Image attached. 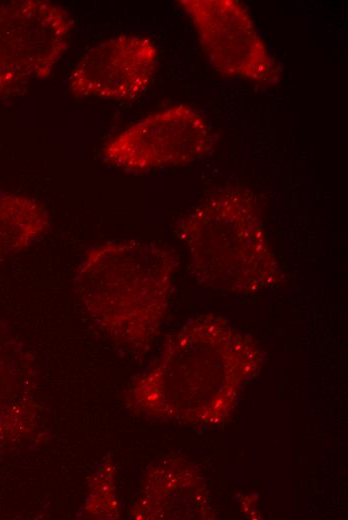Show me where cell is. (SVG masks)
<instances>
[{"label":"cell","mask_w":348,"mask_h":520,"mask_svg":"<svg viewBox=\"0 0 348 520\" xmlns=\"http://www.w3.org/2000/svg\"><path fill=\"white\" fill-rule=\"evenodd\" d=\"M215 137L194 108L179 104L151 113L112 137L104 160L126 171L186 165L209 155Z\"/></svg>","instance_id":"8992f818"},{"label":"cell","mask_w":348,"mask_h":520,"mask_svg":"<svg viewBox=\"0 0 348 520\" xmlns=\"http://www.w3.org/2000/svg\"><path fill=\"white\" fill-rule=\"evenodd\" d=\"M157 65L158 50L151 39L119 35L86 51L73 68L68 87L78 98L132 100L149 87Z\"/></svg>","instance_id":"52a82bcc"},{"label":"cell","mask_w":348,"mask_h":520,"mask_svg":"<svg viewBox=\"0 0 348 520\" xmlns=\"http://www.w3.org/2000/svg\"><path fill=\"white\" fill-rule=\"evenodd\" d=\"M179 267L176 252L140 240L91 247L74 275L90 316L116 341L147 351L165 319Z\"/></svg>","instance_id":"6da1fadb"},{"label":"cell","mask_w":348,"mask_h":520,"mask_svg":"<svg viewBox=\"0 0 348 520\" xmlns=\"http://www.w3.org/2000/svg\"><path fill=\"white\" fill-rule=\"evenodd\" d=\"M49 227L43 203L24 194L0 192V263L27 249Z\"/></svg>","instance_id":"ba28073f"},{"label":"cell","mask_w":348,"mask_h":520,"mask_svg":"<svg viewBox=\"0 0 348 520\" xmlns=\"http://www.w3.org/2000/svg\"><path fill=\"white\" fill-rule=\"evenodd\" d=\"M263 361L264 352L252 336L207 313L188 321L166 342L141 382L145 388H175V416L219 424L229 418Z\"/></svg>","instance_id":"7a4b0ae2"},{"label":"cell","mask_w":348,"mask_h":520,"mask_svg":"<svg viewBox=\"0 0 348 520\" xmlns=\"http://www.w3.org/2000/svg\"><path fill=\"white\" fill-rule=\"evenodd\" d=\"M210 65L221 75L273 87L282 69L248 10L235 0H179Z\"/></svg>","instance_id":"5b68a950"},{"label":"cell","mask_w":348,"mask_h":520,"mask_svg":"<svg viewBox=\"0 0 348 520\" xmlns=\"http://www.w3.org/2000/svg\"><path fill=\"white\" fill-rule=\"evenodd\" d=\"M69 12L44 0L0 3V99L47 78L69 46Z\"/></svg>","instance_id":"277c9868"},{"label":"cell","mask_w":348,"mask_h":520,"mask_svg":"<svg viewBox=\"0 0 348 520\" xmlns=\"http://www.w3.org/2000/svg\"><path fill=\"white\" fill-rule=\"evenodd\" d=\"M174 231L187 251L191 275L202 286L255 294L286 282L258 199L247 188L212 192L176 221Z\"/></svg>","instance_id":"3957f363"}]
</instances>
